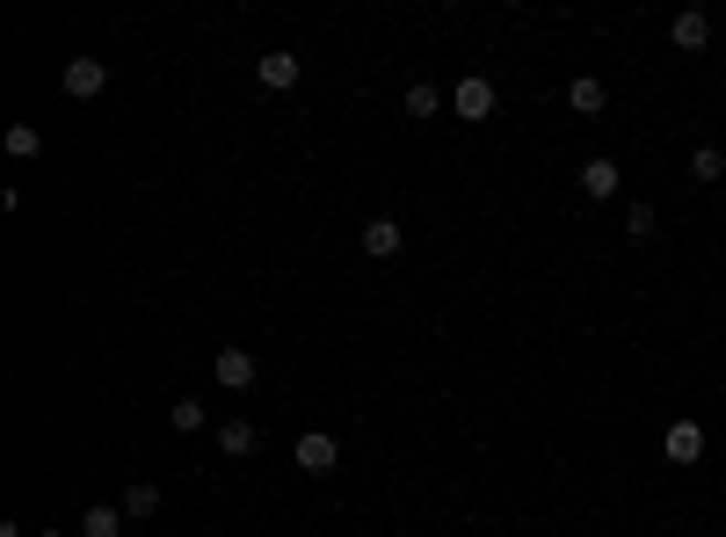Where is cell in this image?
I'll use <instances>...</instances> for the list:
<instances>
[{
    "instance_id": "obj_14",
    "label": "cell",
    "mask_w": 726,
    "mask_h": 537,
    "mask_svg": "<svg viewBox=\"0 0 726 537\" xmlns=\"http://www.w3.org/2000/svg\"><path fill=\"white\" fill-rule=\"evenodd\" d=\"M567 109H574V117H596V109H604V80H588V73L567 80Z\"/></svg>"
},
{
    "instance_id": "obj_1",
    "label": "cell",
    "mask_w": 726,
    "mask_h": 537,
    "mask_svg": "<svg viewBox=\"0 0 726 537\" xmlns=\"http://www.w3.org/2000/svg\"><path fill=\"white\" fill-rule=\"evenodd\" d=\"M494 103H502V95H494L487 73H466V80L450 87V117H466V123H487V117H494Z\"/></svg>"
},
{
    "instance_id": "obj_11",
    "label": "cell",
    "mask_w": 726,
    "mask_h": 537,
    "mask_svg": "<svg viewBox=\"0 0 726 537\" xmlns=\"http://www.w3.org/2000/svg\"><path fill=\"white\" fill-rule=\"evenodd\" d=\"M218 451L225 458H247V451H255V421H241V415L218 421Z\"/></svg>"
},
{
    "instance_id": "obj_12",
    "label": "cell",
    "mask_w": 726,
    "mask_h": 537,
    "mask_svg": "<svg viewBox=\"0 0 726 537\" xmlns=\"http://www.w3.org/2000/svg\"><path fill=\"white\" fill-rule=\"evenodd\" d=\"M81 537H124V508H109V502H95L81 516Z\"/></svg>"
},
{
    "instance_id": "obj_3",
    "label": "cell",
    "mask_w": 726,
    "mask_h": 537,
    "mask_svg": "<svg viewBox=\"0 0 726 537\" xmlns=\"http://www.w3.org/2000/svg\"><path fill=\"white\" fill-rule=\"evenodd\" d=\"M211 370H218V385H225V393H247V385L261 378V364L247 356V348H218V356H211Z\"/></svg>"
},
{
    "instance_id": "obj_7",
    "label": "cell",
    "mask_w": 726,
    "mask_h": 537,
    "mask_svg": "<svg viewBox=\"0 0 726 537\" xmlns=\"http://www.w3.org/2000/svg\"><path fill=\"white\" fill-rule=\"evenodd\" d=\"M399 247H407V233H399V218H371V226H363V255H371V261H393Z\"/></svg>"
},
{
    "instance_id": "obj_13",
    "label": "cell",
    "mask_w": 726,
    "mask_h": 537,
    "mask_svg": "<svg viewBox=\"0 0 726 537\" xmlns=\"http://www.w3.org/2000/svg\"><path fill=\"white\" fill-rule=\"evenodd\" d=\"M117 508H124V516H160V486H153V480H131Z\"/></svg>"
},
{
    "instance_id": "obj_15",
    "label": "cell",
    "mask_w": 726,
    "mask_h": 537,
    "mask_svg": "<svg viewBox=\"0 0 726 537\" xmlns=\"http://www.w3.org/2000/svg\"><path fill=\"white\" fill-rule=\"evenodd\" d=\"M168 421H174L182 436H196V429L211 421V407H204V399H174V407H168Z\"/></svg>"
},
{
    "instance_id": "obj_8",
    "label": "cell",
    "mask_w": 726,
    "mask_h": 537,
    "mask_svg": "<svg viewBox=\"0 0 726 537\" xmlns=\"http://www.w3.org/2000/svg\"><path fill=\"white\" fill-rule=\"evenodd\" d=\"M255 80L269 87V95H284V87H298V52H269V58H255Z\"/></svg>"
},
{
    "instance_id": "obj_2",
    "label": "cell",
    "mask_w": 726,
    "mask_h": 537,
    "mask_svg": "<svg viewBox=\"0 0 726 537\" xmlns=\"http://www.w3.org/2000/svg\"><path fill=\"white\" fill-rule=\"evenodd\" d=\"M291 458H298V472H312V480H328V472L342 465V443H334L328 429H306V436L291 443Z\"/></svg>"
},
{
    "instance_id": "obj_6",
    "label": "cell",
    "mask_w": 726,
    "mask_h": 537,
    "mask_svg": "<svg viewBox=\"0 0 726 537\" xmlns=\"http://www.w3.org/2000/svg\"><path fill=\"white\" fill-rule=\"evenodd\" d=\"M618 182H624V168H618L610 153H596V160L581 168V196H596V204H610V196H618Z\"/></svg>"
},
{
    "instance_id": "obj_17",
    "label": "cell",
    "mask_w": 726,
    "mask_h": 537,
    "mask_svg": "<svg viewBox=\"0 0 726 537\" xmlns=\"http://www.w3.org/2000/svg\"><path fill=\"white\" fill-rule=\"evenodd\" d=\"M691 182H726V160H719V146H697V153H691Z\"/></svg>"
},
{
    "instance_id": "obj_9",
    "label": "cell",
    "mask_w": 726,
    "mask_h": 537,
    "mask_svg": "<svg viewBox=\"0 0 726 537\" xmlns=\"http://www.w3.org/2000/svg\"><path fill=\"white\" fill-rule=\"evenodd\" d=\"M669 36H675V52H705V36H712V22L697 15V8H683V15L669 22Z\"/></svg>"
},
{
    "instance_id": "obj_4",
    "label": "cell",
    "mask_w": 726,
    "mask_h": 537,
    "mask_svg": "<svg viewBox=\"0 0 726 537\" xmlns=\"http://www.w3.org/2000/svg\"><path fill=\"white\" fill-rule=\"evenodd\" d=\"M103 87H109V66H103V58H66V95H73V103H95Z\"/></svg>"
},
{
    "instance_id": "obj_5",
    "label": "cell",
    "mask_w": 726,
    "mask_h": 537,
    "mask_svg": "<svg viewBox=\"0 0 726 537\" xmlns=\"http://www.w3.org/2000/svg\"><path fill=\"white\" fill-rule=\"evenodd\" d=\"M661 451H669V465H697V458H705V429H697V421H669Z\"/></svg>"
},
{
    "instance_id": "obj_10",
    "label": "cell",
    "mask_w": 726,
    "mask_h": 537,
    "mask_svg": "<svg viewBox=\"0 0 726 537\" xmlns=\"http://www.w3.org/2000/svg\"><path fill=\"white\" fill-rule=\"evenodd\" d=\"M399 109H407V117H415V123H429V117H444V87H429V80H415V87H407V95H399Z\"/></svg>"
},
{
    "instance_id": "obj_16",
    "label": "cell",
    "mask_w": 726,
    "mask_h": 537,
    "mask_svg": "<svg viewBox=\"0 0 726 537\" xmlns=\"http://www.w3.org/2000/svg\"><path fill=\"white\" fill-rule=\"evenodd\" d=\"M44 153V131H36V123H15V131H8V160H36Z\"/></svg>"
},
{
    "instance_id": "obj_19",
    "label": "cell",
    "mask_w": 726,
    "mask_h": 537,
    "mask_svg": "<svg viewBox=\"0 0 726 537\" xmlns=\"http://www.w3.org/2000/svg\"><path fill=\"white\" fill-rule=\"evenodd\" d=\"M36 537H66V530H36Z\"/></svg>"
},
{
    "instance_id": "obj_18",
    "label": "cell",
    "mask_w": 726,
    "mask_h": 537,
    "mask_svg": "<svg viewBox=\"0 0 726 537\" xmlns=\"http://www.w3.org/2000/svg\"><path fill=\"white\" fill-rule=\"evenodd\" d=\"M624 233H632V240H647V233H654V204H632V211H624Z\"/></svg>"
}]
</instances>
